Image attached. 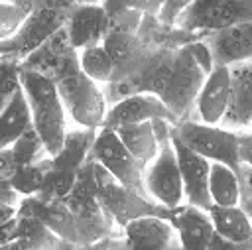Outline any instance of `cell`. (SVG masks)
<instances>
[{
  "label": "cell",
  "mask_w": 252,
  "mask_h": 250,
  "mask_svg": "<svg viewBox=\"0 0 252 250\" xmlns=\"http://www.w3.org/2000/svg\"><path fill=\"white\" fill-rule=\"evenodd\" d=\"M238 157L252 165V132H238Z\"/></svg>",
  "instance_id": "836d02e7"
},
{
  "label": "cell",
  "mask_w": 252,
  "mask_h": 250,
  "mask_svg": "<svg viewBox=\"0 0 252 250\" xmlns=\"http://www.w3.org/2000/svg\"><path fill=\"white\" fill-rule=\"evenodd\" d=\"M144 191L154 203L167 211L183 205V183L171 140L161 144L158 156L146 165Z\"/></svg>",
  "instance_id": "30bf717a"
},
{
  "label": "cell",
  "mask_w": 252,
  "mask_h": 250,
  "mask_svg": "<svg viewBox=\"0 0 252 250\" xmlns=\"http://www.w3.org/2000/svg\"><path fill=\"white\" fill-rule=\"evenodd\" d=\"M244 213H246V217L250 219V224H252V207H246V209H242Z\"/></svg>",
  "instance_id": "ab89813d"
},
{
  "label": "cell",
  "mask_w": 252,
  "mask_h": 250,
  "mask_svg": "<svg viewBox=\"0 0 252 250\" xmlns=\"http://www.w3.org/2000/svg\"><path fill=\"white\" fill-rule=\"evenodd\" d=\"M230 91L220 128L240 132L252 126V61L228 67Z\"/></svg>",
  "instance_id": "5bb4252c"
},
{
  "label": "cell",
  "mask_w": 252,
  "mask_h": 250,
  "mask_svg": "<svg viewBox=\"0 0 252 250\" xmlns=\"http://www.w3.org/2000/svg\"><path fill=\"white\" fill-rule=\"evenodd\" d=\"M18 165H16V159H14V154L10 148H4L0 150V179H10L14 173H16Z\"/></svg>",
  "instance_id": "1f68e13d"
},
{
  "label": "cell",
  "mask_w": 252,
  "mask_h": 250,
  "mask_svg": "<svg viewBox=\"0 0 252 250\" xmlns=\"http://www.w3.org/2000/svg\"><path fill=\"white\" fill-rule=\"evenodd\" d=\"M236 179H238V191H240V209L252 207V165L242 163L236 167Z\"/></svg>",
  "instance_id": "f546056e"
},
{
  "label": "cell",
  "mask_w": 252,
  "mask_h": 250,
  "mask_svg": "<svg viewBox=\"0 0 252 250\" xmlns=\"http://www.w3.org/2000/svg\"><path fill=\"white\" fill-rule=\"evenodd\" d=\"M118 140L124 144V148L144 165H148L159 150V144L154 136V128L152 122H142V124H132V126H124V128H116L114 130Z\"/></svg>",
  "instance_id": "603a6c76"
},
{
  "label": "cell",
  "mask_w": 252,
  "mask_h": 250,
  "mask_svg": "<svg viewBox=\"0 0 252 250\" xmlns=\"http://www.w3.org/2000/svg\"><path fill=\"white\" fill-rule=\"evenodd\" d=\"M228 91H230V73L228 67L215 65L213 71L207 75L197 100H195V118L201 124L217 126L220 124L226 104H228Z\"/></svg>",
  "instance_id": "e0dca14e"
},
{
  "label": "cell",
  "mask_w": 252,
  "mask_h": 250,
  "mask_svg": "<svg viewBox=\"0 0 252 250\" xmlns=\"http://www.w3.org/2000/svg\"><path fill=\"white\" fill-rule=\"evenodd\" d=\"M108 242H110V238H102V240H96V242H93V244L79 246L77 250H108Z\"/></svg>",
  "instance_id": "74e56055"
},
{
  "label": "cell",
  "mask_w": 252,
  "mask_h": 250,
  "mask_svg": "<svg viewBox=\"0 0 252 250\" xmlns=\"http://www.w3.org/2000/svg\"><path fill=\"white\" fill-rule=\"evenodd\" d=\"M77 179V173H69V171H61L51 167L43 179V185L39 189V193L35 195L37 201L41 203H61L73 189Z\"/></svg>",
  "instance_id": "83f0119b"
},
{
  "label": "cell",
  "mask_w": 252,
  "mask_h": 250,
  "mask_svg": "<svg viewBox=\"0 0 252 250\" xmlns=\"http://www.w3.org/2000/svg\"><path fill=\"white\" fill-rule=\"evenodd\" d=\"M171 146L177 157L179 173H181V183H183V201L185 205L197 207L201 211H209L213 207L211 197H209V169L211 161L197 156L189 148H185L179 140L173 138L171 134Z\"/></svg>",
  "instance_id": "7c38bea8"
},
{
  "label": "cell",
  "mask_w": 252,
  "mask_h": 250,
  "mask_svg": "<svg viewBox=\"0 0 252 250\" xmlns=\"http://www.w3.org/2000/svg\"><path fill=\"white\" fill-rule=\"evenodd\" d=\"M189 2H161L159 4V10L156 14L158 22L161 26H167V28H175L177 20L181 18L183 10L187 8Z\"/></svg>",
  "instance_id": "4dcf8cb0"
},
{
  "label": "cell",
  "mask_w": 252,
  "mask_h": 250,
  "mask_svg": "<svg viewBox=\"0 0 252 250\" xmlns=\"http://www.w3.org/2000/svg\"><path fill=\"white\" fill-rule=\"evenodd\" d=\"M130 250H169L177 244L175 230L161 217H140L128 222L120 234Z\"/></svg>",
  "instance_id": "ac0fdd59"
},
{
  "label": "cell",
  "mask_w": 252,
  "mask_h": 250,
  "mask_svg": "<svg viewBox=\"0 0 252 250\" xmlns=\"http://www.w3.org/2000/svg\"><path fill=\"white\" fill-rule=\"evenodd\" d=\"M169 250H181V248H179V244H173V246H171Z\"/></svg>",
  "instance_id": "60d3db41"
},
{
  "label": "cell",
  "mask_w": 252,
  "mask_h": 250,
  "mask_svg": "<svg viewBox=\"0 0 252 250\" xmlns=\"http://www.w3.org/2000/svg\"><path fill=\"white\" fill-rule=\"evenodd\" d=\"M207 79L205 69L199 65L191 51V43L183 45L173 55V65L169 77L158 94V98L171 112L175 122L197 120L195 118V100Z\"/></svg>",
  "instance_id": "277c9868"
},
{
  "label": "cell",
  "mask_w": 252,
  "mask_h": 250,
  "mask_svg": "<svg viewBox=\"0 0 252 250\" xmlns=\"http://www.w3.org/2000/svg\"><path fill=\"white\" fill-rule=\"evenodd\" d=\"M205 250H252V242L250 244H234V242H230V240H226L215 232Z\"/></svg>",
  "instance_id": "d6a6232c"
},
{
  "label": "cell",
  "mask_w": 252,
  "mask_h": 250,
  "mask_svg": "<svg viewBox=\"0 0 252 250\" xmlns=\"http://www.w3.org/2000/svg\"><path fill=\"white\" fill-rule=\"evenodd\" d=\"M108 250H130V248L126 246L124 238H122L120 234H116V236L110 238V242H108Z\"/></svg>",
  "instance_id": "f35d334b"
},
{
  "label": "cell",
  "mask_w": 252,
  "mask_h": 250,
  "mask_svg": "<svg viewBox=\"0 0 252 250\" xmlns=\"http://www.w3.org/2000/svg\"><path fill=\"white\" fill-rule=\"evenodd\" d=\"M93 175H94L96 199H98L102 211L120 228H124L128 222H132L134 219H140V217H161V219L169 220L171 211H167V209L159 207L158 203H154L152 199L124 187L94 161H93Z\"/></svg>",
  "instance_id": "5b68a950"
},
{
  "label": "cell",
  "mask_w": 252,
  "mask_h": 250,
  "mask_svg": "<svg viewBox=\"0 0 252 250\" xmlns=\"http://www.w3.org/2000/svg\"><path fill=\"white\" fill-rule=\"evenodd\" d=\"M169 222L175 230L181 250H205L211 236L215 234L209 213L185 203L171 211Z\"/></svg>",
  "instance_id": "d6986e66"
},
{
  "label": "cell",
  "mask_w": 252,
  "mask_h": 250,
  "mask_svg": "<svg viewBox=\"0 0 252 250\" xmlns=\"http://www.w3.org/2000/svg\"><path fill=\"white\" fill-rule=\"evenodd\" d=\"M55 89L65 108V114H69L75 124L91 130H98L102 126L106 102L100 85L83 75L81 69H73L57 79Z\"/></svg>",
  "instance_id": "8992f818"
},
{
  "label": "cell",
  "mask_w": 252,
  "mask_h": 250,
  "mask_svg": "<svg viewBox=\"0 0 252 250\" xmlns=\"http://www.w3.org/2000/svg\"><path fill=\"white\" fill-rule=\"evenodd\" d=\"M20 87L30 106L32 128L37 132L47 154L53 157L67 134V114L55 83L37 73L20 69Z\"/></svg>",
  "instance_id": "6da1fadb"
},
{
  "label": "cell",
  "mask_w": 252,
  "mask_h": 250,
  "mask_svg": "<svg viewBox=\"0 0 252 250\" xmlns=\"http://www.w3.org/2000/svg\"><path fill=\"white\" fill-rule=\"evenodd\" d=\"M171 134L185 148L209 161L222 163L234 171L240 165L238 132H230L220 126H207L197 120H183L173 124Z\"/></svg>",
  "instance_id": "52a82bcc"
},
{
  "label": "cell",
  "mask_w": 252,
  "mask_h": 250,
  "mask_svg": "<svg viewBox=\"0 0 252 250\" xmlns=\"http://www.w3.org/2000/svg\"><path fill=\"white\" fill-rule=\"evenodd\" d=\"M203 43L209 47L213 65L232 67L248 63L252 61V20L209 33L203 37Z\"/></svg>",
  "instance_id": "2e32d148"
},
{
  "label": "cell",
  "mask_w": 252,
  "mask_h": 250,
  "mask_svg": "<svg viewBox=\"0 0 252 250\" xmlns=\"http://www.w3.org/2000/svg\"><path fill=\"white\" fill-rule=\"evenodd\" d=\"M0 203H12V205L20 203V197L12 191V187L6 179H0Z\"/></svg>",
  "instance_id": "d590c367"
},
{
  "label": "cell",
  "mask_w": 252,
  "mask_h": 250,
  "mask_svg": "<svg viewBox=\"0 0 252 250\" xmlns=\"http://www.w3.org/2000/svg\"><path fill=\"white\" fill-rule=\"evenodd\" d=\"M16 165L24 167V165H32V163H39L47 157H51L41 142V138L37 136V132L33 128H28L12 146H10Z\"/></svg>",
  "instance_id": "4316f807"
},
{
  "label": "cell",
  "mask_w": 252,
  "mask_h": 250,
  "mask_svg": "<svg viewBox=\"0 0 252 250\" xmlns=\"http://www.w3.org/2000/svg\"><path fill=\"white\" fill-rule=\"evenodd\" d=\"M154 120H167L175 124V118L156 94H136V96H130L126 100H120L108 106L102 126L116 130V128L142 124V122H154Z\"/></svg>",
  "instance_id": "9a60e30c"
},
{
  "label": "cell",
  "mask_w": 252,
  "mask_h": 250,
  "mask_svg": "<svg viewBox=\"0 0 252 250\" xmlns=\"http://www.w3.org/2000/svg\"><path fill=\"white\" fill-rule=\"evenodd\" d=\"M51 169V157L39 161V163H32V165H24V167H18L16 173L8 179L12 191L20 197V199H26V197H35L43 185V179L47 175V171Z\"/></svg>",
  "instance_id": "484cf974"
},
{
  "label": "cell",
  "mask_w": 252,
  "mask_h": 250,
  "mask_svg": "<svg viewBox=\"0 0 252 250\" xmlns=\"http://www.w3.org/2000/svg\"><path fill=\"white\" fill-rule=\"evenodd\" d=\"M18 205L0 203V224H6V222H10V220H14L18 217Z\"/></svg>",
  "instance_id": "8d00e7d4"
},
{
  "label": "cell",
  "mask_w": 252,
  "mask_h": 250,
  "mask_svg": "<svg viewBox=\"0 0 252 250\" xmlns=\"http://www.w3.org/2000/svg\"><path fill=\"white\" fill-rule=\"evenodd\" d=\"M20 69L37 73L49 81H57L73 69H79V51L71 47L67 30H57L41 47H37L32 55H28Z\"/></svg>",
  "instance_id": "8fae6325"
},
{
  "label": "cell",
  "mask_w": 252,
  "mask_h": 250,
  "mask_svg": "<svg viewBox=\"0 0 252 250\" xmlns=\"http://www.w3.org/2000/svg\"><path fill=\"white\" fill-rule=\"evenodd\" d=\"M96 132L98 130H91V128L67 130L59 152L51 157V167L69 171V173H77L89 159Z\"/></svg>",
  "instance_id": "ffe728a7"
},
{
  "label": "cell",
  "mask_w": 252,
  "mask_h": 250,
  "mask_svg": "<svg viewBox=\"0 0 252 250\" xmlns=\"http://www.w3.org/2000/svg\"><path fill=\"white\" fill-rule=\"evenodd\" d=\"M75 2H33L32 12L22 22L18 31L0 43V57L20 65L57 30L67 26Z\"/></svg>",
  "instance_id": "3957f363"
},
{
  "label": "cell",
  "mask_w": 252,
  "mask_h": 250,
  "mask_svg": "<svg viewBox=\"0 0 252 250\" xmlns=\"http://www.w3.org/2000/svg\"><path fill=\"white\" fill-rule=\"evenodd\" d=\"M89 159L98 163L104 171H108L124 187L148 197L146 191H144V169H146V165L140 163L124 148V144L118 140L114 130L104 128V126L98 128L94 144H93L91 154H89Z\"/></svg>",
  "instance_id": "9c48e42d"
},
{
  "label": "cell",
  "mask_w": 252,
  "mask_h": 250,
  "mask_svg": "<svg viewBox=\"0 0 252 250\" xmlns=\"http://www.w3.org/2000/svg\"><path fill=\"white\" fill-rule=\"evenodd\" d=\"M16 228H18V220H10L6 224H0V248L8 246L10 242L16 240Z\"/></svg>",
  "instance_id": "e575fe53"
},
{
  "label": "cell",
  "mask_w": 252,
  "mask_h": 250,
  "mask_svg": "<svg viewBox=\"0 0 252 250\" xmlns=\"http://www.w3.org/2000/svg\"><path fill=\"white\" fill-rule=\"evenodd\" d=\"M28 128H32V116L24 91L20 89L0 112V150L10 148Z\"/></svg>",
  "instance_id": "7402d4cb"
},
{
  "label": "cell",
  "mask_w": 252,
  "mask_h": 250,
  "mask_svg": "<svg viewBox=\"0 0 252 250\" xmlns=\"http://www.w3.org/2000/svg\"><path fill=\"white\" fill-rule=\"evenodd\" d=\"M209 197H211V203L217 207H238L240 191H238V179H236L234 169L222 163L211 161Z\"/></svg>",
  "instance_id": "cb8c5ba5"
},
{
  "label": "cell",
  "mask_w": 252,
  "mask_h": 250,
  "mask_svg": "<svg viewBox=\"0 0 252 250\" xmlns=\"http://www.w3.org/2000/svg\"><path fill=\"white\" fill-rule=\"evenodd\" d=\"M79 69L96 85H106L112 81L114 63L102 45L87 47L79 51Z\"/></svg>",
  "instance_id": "d4e9b609"
},
{
  "label": "cell",
  "mask_w": 252,
  "mask_h": 250,
  "mask_svg": "<svg viewBox=\"0 0 252 250\" xmlns=\"http://www.w3.org/2000/svg\"><path fill=\"white\" fill-rule=\"evenodd\" d=\"M207 213L213 222V230L219 236H222L234 244H250L252 242V224L240 207L213 205Z\"/></svg>",
  "instance_id": "44dd1931"
},
{
  "label": "cell",
  "mask_w": 252,
  "mask_h": 250,
  "mask_svg": "<svg viewBox=\"0 0 252 250\" xmlns=\"http://www.w3.org/2000/svg\"><path fill=\"white\" fill-rule=\"evenodd\" d=\"M20 65L0 57V112L20 91Z\"/></svg>",
  "instance_id": "f1b7e54d"
},
{
  "label": "cell",
  "mask_w": 252,
  "mask_h": 250,
  "mask_svg": "<svg viewBox=\"0 0 252 250\" xmlns=\"http://www.w3.org/2000/svg\"><path fill=\"white\" fill-rule=\"evenodd\" d=\"M110 20L102 8V2H75V8L67 20V35L75 51L100 45Z\"/></svg>",
  "instance_id": "4fadbf2b"
},
{
  "label": "cell",
  "mask_w": 252,
  "mask_h": 250,
  "mask_svg": "<svg viewBox=\"0 0 252 250\" xmlns=\"http://www.w3.org/2000/svg\"><path fill=\"white\" fill-rule=\"evenodd\" d=\"M63 207L71 213L75 226H77V246H87L102 238H112L114 222L102 211L96 199L94 175H93V161L87 163L77 171L75 185L71 193L61 201Z\"/></svg>",
  "instance_id": "7a4b0ae2"
},
{
  "label": "cell",
  "mask_w": 252,
  "mask_h": 250,
  "mask_svg": "<svg viewBox=\"0 0 252 250\" xmlns=\"http://www.w3.org/2000/svg\"><path fill=\"white\" fill-rule=\"evenodd\" d=\"M250 20H252V2L199 0V2L187 4L175 28L203 39L209 33L220 31V30H226V28H232L236 24L250 22Z\"/></svg>",
  "instance_id": "ba28073f"
}]
</instances>
